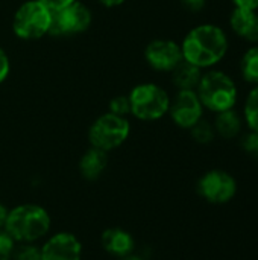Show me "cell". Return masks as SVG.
I'll return each mask as SVG.
<instances>
[{
	"label": "cell",
	"instance_id": "obj_1",
	"mask_svg": "<svg viewBox=\"0 0 258 260\" xmlns=\"http://www.w3.org/2000/svg\"><path fill=\"white\" fill-rule=\"evenodd\" d=\"M230 41L227 32L213 23L195 26L181 43L184 61L202 69L217 66L228 53Z\"/></svg>",
	"mask_w": 258,
	"mask_h": 260
},
{
	"label": "cell",
	"instance_id": "obj_2",
	"mask_svg": "<svg viewBox=\"0 0 258 260\" xmlns=\"http://www.w3.org/2000/svg\"><path fill=\"white\" fill-rule=\"evenodd\" d=\"M52 227L49 212L38 204H20L9 210L5 230L15 244H35L46 238Z\"/></svg>",
	"mask_w": 258,
	"mask_h": 260
},
{
	"label": "cell",
	"instance_id": "obj_3",
	"mask_svg": "<svg viewBox=\"0 0 258 260\" xmlns=\"http://www.w3.org/2000/svg\"><path fill=\"white\" fill-rule=\"evenodd\" d=\"M196 94L201 99L202 107L214 114L236 108L239 101V88L236 81L224 70L216 69L202 73L196 87Z\"/></svg>",
	"mask_w": 258,
	"mask_h": 260
},
{
	"label": "cell",
	"instance_id": "obj_4",
	"mask_svg": "<svg viewBox=\"0 0 258 260\" xmlns=\"http://www.w3.org/2000/svg\"><path fill=\"white\" fill-rule=\"evenodd\" d=\"M52 15L53 11H50L40 0H29L17 9L12 29L21 40H38L49 34Z\"/></svg>",
	"mask_w": 258,
	"mask_h": 260
},
{
	"label": "cell",
	"instance_id": "obj_5",
	"mask_svg": "<svg viewBox=\"0 0 258 260\" xmlns=\"http://www.w3.org/2000/svg\"><path fill=\"white\" fill-rule=\"evenodd\" d=\"M131 114L140 120H158L169 113L170 98L164 88L157 84L148 82L137 85L131 94Z\"/></svg>",
	"mask_w": 258,
	"mask_h": 260
},
{
	"label": "cell",
	"instance_id": "obj_6",
	"mask_svg": "<svg viewBox=\"0 0 258 260\" xmlns=\"http://www.w3.org/2000/svg\"><path fill=\"white\" fill-rule=\"evenodd\" d=\"M131 133V125L126 117L105 113L97 117L88 131V140L93 148L109 152L122 146Z\"/></svg>",
	"mask_w": 258,
	"mask_h": 260
},
{
	"label": "cell",
	"instance_id": "obj_7",
	"mask_svg": "<svg viewBox=\"0 0 258 260\" xmlns=\"http://www.w3.org/2000/svg\"><path fill=\"white\" fill-rule=\"evenodd\" d=\"M91 12L81 2L75 0L73 3L64 6L59 11H55L52 15V24L49 34L52 35H73L87 30L91 24Z\"/></svg>",
	"mask_w": 258,
	"mask_h": 260
},
{
	"label": "cell",
	"instance_id": "obj_8",
	"mask_svg": "<svg viewBox=\"0 0 258 260\" xmlns=\"http://www.w3.org/2000/svg\"><path fill=\"white\" fill-rule=\"evenodd\" d=\"M198 192L211 204H225L234 198L237 192V183L231 174L220 169H213L204 174V177L199 180Z\"/></svg>",
	"mask_w": 258,
	"mask_h": 260
},
{
	"label": "cell",
	"instance_id": "obj_9",
	"mask_svg": "<svg viewBox=\"0 0 258 260\" xmlns=\"http://www.w3.org/2000/svg\"><path fill=\"white\" fill-rule=\"evenodd\" d=\"M169 114L173 123L179 128L190 129L204 117V107L196 94V90H178L170 101Z\"/></svg>",
	"mask_w": 258,
	"mask_h": 260
},
{
	"label": "cell",
	"instance_id": "obj_10",
	"mask_svg": "<svg viewBox=\"0 0 258 260\" xmlns=\"http://www.w3.org/2000/svg\"><path fill=\"white\" fill-rule=\"evenodd\" d=\"M148 64L158 72H172L184 58L181 44L172 40H154L144 49Z\"/></svg>",
	"mask_w": 258,
	"mask_h": 260
},
{
	"label": "cell",
	"instance_id": "obj_11",
	"mask_svg": "<svg viewBox=\"0 0 258 260\" xmlns=\"http://www.w3.org/2000/svg\"><path fill=\"white\" fill-rule=\"evenodd\" d=\"M40 248L41 260H82V244L70 232L52 235Z\"/></svg>",
	"mask_w": 258,
	"mask_h": 260
},
{
	"label": "cell",
	"instance_id": "obj_12",
	"mask_svg": "<svg viewBox=\"0 0 258 260\" xmlns=\"http://www.w3.org/2000/svg\"><path fill=\"white\" fill-rule=\"evenodd\" d=\"M100 245L106 254L117 259H123L134 254L135 239L129 232L120 227H109L100 235Z\"/></svg>",
	"mask_w": 258,
	"mask_h": 260
},
{
	"label": "cell",
	"instance_id": "obj_13",
	"mask_svg": "<svg viewBox=\"0 0 258 260\" xmlns=\"http://www.w3.org/2000/svg\"><path fill=\"white\" fill-rule=\"evenodd\" d=\"M230 27L239 38L258 44V11L234 8L230 14Z\"/></svg>",
	"mask_w": 258,
	"mask_h": 260
},
{
	"label": "cell",
	"instance_id": "obj_14",
	"mask_svg": "<svg viewBox=\"0 0 258 260\" xmlns=\"http://www.w3.org/2000/svg\"><path fill=\"white\" fill-rule=\"evenodd\" d=\"M108 166V152L90 148L79 160V174L87 181H97Z\"/></svg>",
	"mask_w": 258,
	"mask_h": 260
},
{
	"label": "cell",
	"instance_id": "obj_15",
	"mask_svg": "<svg viewBox=\"0 0 258 260\" xmlns=\"http://www.w3.org/2000/svg\"><path fill=\"white\" fill-rule=\"evenodd\" d=\"M243 116L239 114L234 108L233 110H227V111H220L216 113L214 117V131L216 136L225 139V140H231L236 139L243 128Z\"/></svg>",
	"mask_w": 258,
	"mask_h": 260
},
{
	"label": "cell",
	"instance_id": "obj_16",
	"mask_svg": "<svg viewBox=\"0 0 258 260\" xmlns=\"http://www.w3.org/2000/svg\"><path fill=\"white\" fill-rule=\"evenodd\" d=\"M170 73H172V82L178 90H196L202 76V70L199 67L184 59Z\"/></svg>",
	"mask_w": 258,
	"mask_h": 260
},
{
	"label": "cell",
	"instance_id": "obj_17",
	"mask_svg": "<svg viewBox=\"0 0 258 260\" xmlns=\"http://www.w3.org/2000/svg\"><path fill=\"white\" fill-rule=\"evenodd\" d=\"M240 76L245 82L251 85H258V44H252L246 49L239 62Z\"/></svg>",
	"mask_w": 258,
	"mask_h": 260
},
{
	"label": "cell",
	"instance_id": "obj_18",
	"mask_svg": "<svg viewBox=\"0 0 258 260\" xmlns=\"http://www.w3.org/2000/svg\"><path fill=\"white\" fill-rule=\"evenodd\" d=\"M243 120L248 125L249 129L258 133V85H254L246 99H245V105H243Z\"/></svg>",
	"mask_w": 258,
	"mask_h": 260
},
{
	"label": "cell",
	"instance_id": "obj_19",
	"mask_svg": "<svg viewBox=\"0 0 258 260\" xmlns=\"http://www.w3.org/2000/svg\"><path fill=\"white\" fill-rule=\"evenodd\" d=\"M190 134L193 137L195 142L201 143V145H208L214 140L216 137V131H214V126L211 122L205 120L204 117L190 128Z\"/></svg>",
	"mask_w": 258,
	"mask_h": 260
},
{
	"label": "cell",
	"instance_id": "obj_20",
	"mask_svg": "<svg viewBox=\"0 0 258 260\" xmlns=\"http://www.w3.org/2000/svg\"><path fill=\"white\" fill-rule=\"evenodd\" d=\"M12 260H41V248L35 244H20L14 250Z\"/></svg>",
	"mask_w": 258,
	"mask_h": 260
},
{
	"label": "cell",
	"instance_id": "obj_21",
	"mask_svg": "<svg viewBox=\"0 0 258 260\" xmlns=\"http://www.w3.org/2000/svg\"><path fill=\"white\" fill-rule=\"evenodd\" d=\"M15 250V241L8 235L5 229L0 230V260H12Z\"/></svg>",
	"mask_w": 258,
	"mask_h": 260
},
{
	"label": "cell",
	"instance_id": "obj_22",
	"mask_svg": "<svg viewBox=\"0 0 258 260\" xmlns=\"http://www.w3.org/2000/svg\"><path fill=\"white\" fill-rule=\"evenodd\" d=\"M109 113L117 114L125 117L126 114L131 113V101L129 96H116L111 102H109Z\"/></svg>",
	"mask_w": 258,
	"mask_h": 260
},
{
	"label": "cell",
	"instance_id": "obj_23",
	"mask_svg": "<svg viewBox=\"0 0 258 260\" xmlns=\"http://www.w3.org/2000/svg\"><path fill=\"white\" fill-rule=\"evenodd\" d=\"M242 148L249 154H258V133L249 131L242 137Z\"/></svg>",
	"mask_w": 258,
	"mask_h": 260
},
{
	"label": "cell",
	"instance_id": "obj_24",
	"mask_svg": "<svg viewBox=\"0 0 258 260\" xmlns=\"http://www.w3.org/2000/svg\"><path fill=\"white\" fill-rule=\"evenodd\" d=\"M9 69H11V66H9V58H8V55H6V52L0 47V82H3V81L8 78Z\"/></svg>",
	"mask_w": 258,
	"mask_h": 260
},
{
	"label": "cell",
	"instance_id": "obj_25",
	"mask_svg": "<svg viewBox=\"0 0 258 260\" xmlns=\"http://www.w3.org/2000/svg\"><path fill=\"white\" fill-rule=\"evenodd\" d=\"M181 3L190 12H199L205 8L207 0H181Z\"/></svg>",
	"mask_w": 258,
	"mask_h": 260
},
{
	"label": "cell",
	"instance_id": "obj_26",
	"mask_svg": "<svg viewBox=\"0 0 258 260\" xmlns=\"http://www.w3.org/2000/svg\"><path fill=\"white\" fill-rule=\"evenodd\" d=\"M43 5H46L50 11H59V9H62L64 6H67V5H70V3H73L75 0H40Z\"/></svg>",
	"mask_w": 258,
	"mask_h": 260
},
{
	"label": "cell",
	"instance_id": "obj_27",
	"mask_svg": "<svg viewBox=\"0 0 258 260\" xmlns=\"http://www.w3.org/2000/svg\"><path fill=\"white\" fill-rule=\"evenodd\" d=\"M234 8L248 9V11H258V0H231Z\"/></svg>",
	"mask_w": 258,
	"mask_h": 260
},
{
	"label": "cell",
	"instance_id": "obj_28",
	"mask_svg": "<svg viewBox=\"0 0 258 260\" xmlns=\"http://www.w3.org/2000/svg\"><path fill=\"white\" fill-rule=\"evenodd\" d=\"M8 213H9V209L0 201V230L5 229V222H6V218H8Z\"/></svg>",
	"mask_w": 258,
	"mask_h": 260
},
{
	"label": "cell",
	"instance_id": "obj_29",
	"mask_svg": "<svg viewBox=\"0 0 258 260\" xmlns=\"http://www.w3.org/2000/svg\"><path fill=\"white\" fill-rule=\"evenodd\" d=\"M102 5H105V6H108V8H113V6H119V5H122L125 0H99Z\"/></svg>",
	"mask_w": 258,
	"mask_h": 260
},
{
	"label": "cell",
	"instance_id": "obj_30",
	"mask_svg": "<svg viewBox=\"0 0 258 260\" xmlns=\"http://www.w3.org/2000/svg\"><path fill=\"white\" fill-rule=\"evenodd\" d=\"M119 260H144L143 257H140V256H137V254H131V256H128V257H123V259H119Z\"/></svg>",
	"mask_w": 258,
	"mask_h": 260
}]
</instances>
